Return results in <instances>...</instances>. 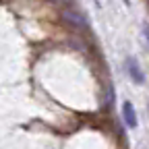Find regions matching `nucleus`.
<instances>
[{"label":"nucleus","instance_id":"f257e3e1","mask_svg":"<svg viewBox=\"0 0 149 149\" xmlns=\"http://www.w3.org/2000/svg\"><path fill=\"white\" fill-rule=\"evenodd\" d=\"M62 19L74 29H87L89 21H87V17L81 13V10H64L62 13Z\"/></svg>","mask_w":149,"mask_h":149},{"label":"nucleus","instance_id":"f03ea898","mask_svg":"<svg viewBox=\"0 0 149 149\" xmlns=\"http://www.w3.org/2000/svg\"><path fill=\"white\" fill-rule=\"evenodd\" d=\"M126 72H128V77L133 79L137 85H143L145 83V72L141 70L139 62L133 58V56H128V58H126Z\"/></svg>","mask_w":149,"mask_h":149},{"label":"nucleus","instance_id":"7ed1b4c3","mask_svg":"<svg viewBox=\"0 0 149 149\" xmlns=\"http://www.w3.org/2000/svg\"><path fill=\"white\" fill-rule=\"evenodd\" d=\"M122 118H124V122H126V126H128V128H135V126L139 124V120H137V112H135V106L130 104V102H124V104H122Z\"/></svg>","mask_w":149,"mask_h":149},{"label":"nucleus","instance_id":"20e7f679","mask_svg":"<svg viewBox=\"0 0 149 149\" xmlns=\"http://www.w3.org/2000/svg\"><path fill=\"white\" fill-rule=\"evenodd\" d=\"M143 40H145V48L149 50V25H143Z\"/></svg>","mask_w":149,"mask_h":149},{"label":"nucleus","instance_id":"39448f33","mask_svg":"<svg viewBox=\"0 0 149 149\" xmlns=\"http://www.w3.org/2000/svg\"><path fill=\"white\" fill-rule=\"evenodd\" d=\"M50 2H56V4H70L72 0H50Z\"/></svg>","mask_w":149,"mask_h":149},{"label":"nucleus","instance_id":"423d86ee","mask_svg":"<svg viewBox=\"0 0 149 149\" xmlns=\"http://www.w3.org/2000/svg\"><path fill=\"white\" fill-rule=\"evenodd\" d=\"M122 2H124V4H130V0H122Z\"/></svg>","mask_w":149,"mask_h":149}]
</instances>
